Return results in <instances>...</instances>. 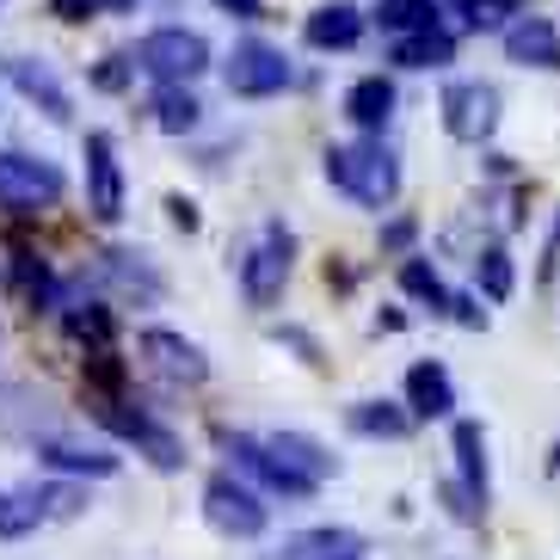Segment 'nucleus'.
Here are the masks:
<instances>
[{
  "instance_id": "f257e3e1",
  "label": "nucleus",
  "mask_w": 560,
  "mask_h": 560,
  "mask_svg": "<svg viewBox=\"0 0 560 560\" xmlns=\"http://www.w3.org/2000/svg\"><path fill=\"white\" fill-rule=\"evenodd\" d=\"M320 166H327L332 191L351 198V203H363V210H388V203L400 198V161H395V149H388L382 136L332 142V149L320 154Z\"/></svg>"
},
{
  "instance_id": "ea45409f",
  "label": "nucleus",
  "mask_w": 560,
  "mask_h": 560,
  "mask_svg": "<svg viewBox=\"0 0 560 560\" xmlns=\"http://www.w3.org/2000/svg\"><path fill=\"white\" fill-rule=\"evenodd\" d=\"M215 13H229V19H247V25H253V19H265L271 7H265V0H215Z\"/></svg>"
},
{
  "instance_id": "58836bf2",
  "label": "nucleus",
  "mask_w": 560,
  "mask_h": 560,
  "mask_svg": "<svg viewBox=\"0 0 560 560\" xmlns=\"http://www.w3.org/2000/svg\"><path fill=\"white\" fill-rule=\"evenodd\" d=\"M50 13L62 19V25H86V19H100L105 7L100 0H50Z\"/></svg>"
},
{
  "instance_id": "c03bdc74",
  "label": "nucleus",
  "mask_w": 560,
  "mask_h": 560,
  "mask_svg": "<svg viewBox=\"0 0 560 560\" xmlns=\"http://www.w3.org/2000/svg\"><path fill=\"white\" fill-rule=\"evenodd\" d=\"M0 499H7V493H0Z\"/></svg>"
},
{
  "instance_id": "2eb2a0df",
  "label": "nucleus",
  "mask_w": 560,
  "mask_h": 560,
  "mask_svg": "<svg viewBox=\"0 0 560 560\" xmlns=\"http://www.w3.org/2000/svg\"><path fill=\"white\" fill-rule=\"evenodd\" d=\"M32 456H37V468H44V475H74V480H112L117 468H124V456H117V450L74 444V438H62V431L37 438Z\"/></svg>"
},
{
  "instance_id": "c756f323",
  "label": "nucleus",
  "mask_w": 560,
  "mask_h": 560,
  "mask_svg": "<svg viewBox=\"0 0 560 560\" xmlns=\"http://www.w3.org/2000/svg\"><path fill=\"white\" fill-rule=\"evenodd\" d=\"M400 290H407V296H419L431 314L450 308V290H444V278H438V265L419 259V253H407V259H400Z\"/></svg>"
},
{
  "instance_id": "c9c22d12",
  "label": "nucleus",
  "mask_w": 560,
  "mask_h": 560,
  "mask_svg": "<svg viewBox=\"0 0 560 560\" xmlns=\"http://www.w3.org/2000/svg\"><path fill=\"white\" fill-rule=\"evenodd\" d=\"M412 241H419V222H412V215L382 222V253H412Z\"/></svg>"
},
{
  "instance_id": "f03ea898",
  "label": "nucleus",
  "mask_w": 560,
  "mask_h": 560,
  "mask_svg": "<svg viewBox=\"0 0 560 560\" xmlns=\"http://www.w3.org/2000/svg\"><path fill=\"white\" fill-rule=\"evenodd\" d=\"M93 425L100 431H112L117 444H130L136 456L149 462V468H161V475H179L185 468V438L173 425H166L161 412H149V407H136L130 395H117V400H93Z\"/></svg>"
},
{
  "instance_id": "1a4fd4ad",
  "label": "nucleus",
  "mask_w": 560,
  "mask_h": 560,
  "mask_svg": "<svg viewBox=\"0 0 560 560\" xmlns=\"http://www.w3.org/2000/svg\"><path fill=\"white\" fill-rule=\"evenodd\" d=\"M296 81V68L278 44H265V37H241L229 56H222V86H229L234 100H278L283 86Z\"/></svg>"
},
{
  "instance_id": "6ab92c4d",
  "label": "nucleus",
  "mask_w": 560,
  "mask_h": 560,
  "mask_svg": "<svg viewBox=\"0 0 560 560\" xmlns=\"http://www.w3.org/2000/svg\"><path fill=\"white\" fill-rule=\"evenodd\" d=\"M358 37H363V13L351 0H327V7H314L302 19V44L308 50H351Z\"/></svg>"
},
{
  "instance_id": "412c9836",
  "label": "nucleus",
  "mask_w": 560,
  "mask_h": 560,
  "mask_svg": "<svg viewBox=\"0 0 560 560\" xmlns=\"http://www.w3.org/2000/svg\"><path fill=\"white\" fill-rule=\"evenodd\" d=\"M56 320H62V332H68V339H74L81 351L117 346V314L105 308V302H93V290H86V296H74L62 314H56Z\"/></svg>"
},
{
  "instance_id": "9b49d317",
  "label": "nucleus",
  "mask_w": 560,
  "mask_h": 560,
  "mask_svg": "<svg viewBox=\"0 0 560 560\" xmlns=\"http://www.w3.org/2000/svg\"><path fill=\"white\" fill-rule=\"evenodd\" d=\"M136 358L149 363L166 388H203L210 382V358H203L198 339H185L173 327H142L136 332Z\"/></svg>"
},
{
  "instance_id": "b1692460",
  "label": "nucleus",
  "mask_w": 560,
  "mask_h": 560,
  "mask_svg": "<svg viewBox=\"0 0 560 560\" xmlns=\"http://www.w3.org/2000/svg\"><path fill=\"white\" fill-rule=\"evenodd\" d=\"M388 62H395V68H444V62H456V37H450L444 25L400 32L395 44H388Z\"/></svg>"
},
{
  "instance_id": "a878e982",
  "label": "nucleus",
  "mask_w": 560,
  "mask_h": 560,
  "mask_svg": "<svg viewBox=\"0 0 560 560\" xmlns=\"http://www.w3.org/2000/svg\"><path fill=\"white\" fill-rule=\"evenodd\" d=\"M283 555L296 560H332V555H363V536L358 529H302L283 542Z\"/></svg>"
},
{
  "instance_id": "7c9ffc66",
  "label": "nucleus",
  "mask_w": 560,
  "mask_h": 560,
  "mask_svg": "<svg viewBox=\"0 0 560 560\" xmlns=\"http://www.w3.org/2000/svg\"><path fill=\"white\" fill-rule=\"evenodd\" d=\"M475 283H480V296H487V302H505L511 283H517V271H511V253H505V247H480V253H475Z\"/></svg>"
},
{
  "instance_id": "a211bd4d",
  "label": "nucleus",
  "mask_w": 560,
  "mask_h": 560,
  "mask_svg": "<svg viewBox=\"0 0 560 560\" xmlns=\"http://www.w3.org/2000/svg\"><path fill=\"white\" fill-rule=\"evenodd\" d=\"M407 407L412 419L425 425V419H450L456 412V382H450V370L438 358H419L407 370Z\"/></svg>"
},
{
  "instance_id": "ddd939ff",
  "label": "nucleus",
  "mask_w": 560,
  "mask_h": 560,
  "mask_svg": "<svg viewBox=\"0 0 560 560\" xmlns=\"http://www.w3.org/2000/svg\"><path fill=\"white\" fill-rule=\"evenodd\" d=\"M93 278H100L117 302H130V308H161L166 302V278H161V265H154L149 253L105 247L100 259H93Z\"/></svg>"
},
{
  "instance_id": "7ed1b4c3",
  "label": "nucleus",
  "mask_w": 560,
  "mask_h": 560,
  "mask_svg": "<svg viewBox=\"0 0 560 560\" xmlns=\"http://www.w3.org/2000/svg\"><path fill=\"white\" fill-rule=\"evenodd\" d=\"M86 511V480L74 475H50L32 480V487H13L0 499V542H19V536H37L44 524H74Z\"/></svg>"
},
{
  "instance_id": "79ce46f5",
  "label": "nucleus",
  "mask_w": 560,
  "mask_h": 560,
  "mask_svg": "<svg viewBox=\"0 0 560 560\" xmlns=\"http://www.w3.org/2000/svg\"><path fill=\"white\" fill-rule=\"evenodd\" d=\"M105 13H136V7H142V0H100Z\"/></svg>"
},
{
  "instance_id": "f3484780",
  "label": "nucleus",
  "mask_w": 560,
  "mask_h": 560,
  "mask_svg": "<svg viewBox=\"0 0 560 560\" xmlns=\"http://www.w3.org/2000/svg\"><path fill=\"white\" fill-rule=\"evenodd\" d=\"M505 56L524 68H548V74H560V32L548 25L542 13H517L505 25Z\"/></svg>"
},
{
  "instance_id": "0eeeda50",
  "label": "nucleus",
  "mask_w": 560,
  "mask_h": 560,
  "mask_svg": "<svg viewBox=\"0 0 560 560\" xmlns=\"http://www.w3.org/2000/svg\"><path fill=\"white\" fill-rule=\"evenodd\" d=\"M136 68H142V81L166 86V81H198L203 68H210V37L191 32V25H154V32L136 37Z\"/></svg>"
},
{
  "instance_id": "473e14b6",
  "label": "nucleus",
  "mask_w": 560,
  "mask_h": 560,
  "mask_svg": "<svg viewBox=\"0 0 560 560\" xmlns=\"http://www.w3.org/2000/svg\"><path fill=\"white\" fill-rule=\"evenodd\" d=\"M136 74H142V68H136V56H100V62L86 68V86H93V93H130L136 86Z\"/></svg>"
},
{
  "instance_id": "72a5a7b5",
  "label": "nucleus",
  "mask_w": 560,
  "mask_h": 560,
  "mask_svg": "<svg viewBox=\"0 0 560 560\" xmlns=\"http://www.w3.org/2000/svg\"><path fill=\"white\" fill-rule=\"evenodd\" d=\"M438 499L450 505V517H456V524H480V517H487V499H480L462 475H456V480H444V487H438Z\"/></svg>"
},
{
  "instance_id": "aec40b11",
  "label": "nucleus",
  "mask_w": 560,
  "mask_h": 560,
  "mask_svg": "<svg viewBox=\"0 0 560 560\" xmlns=\"http://www.w3.org/2000/svg\"><path fill=\"white\" fill-rule=\"evenodd\" d=\"M395 81L388 74H363V81H351L346 86V117L358 124L363 136H382L388 130V117H395Z\"/></svg>"
},
{
  "instance_id": "bb28decb",
  "label": "nucleus",
  "mask_w": 560,
  "mask_h": 560,
  "mask_svg": "<svg viewBox=\"0 0 560 560\" xmlns=\"http://www.w3.org/2000/svg\"><path fill=\"white\" fill-rule=\"evenodd\" d=\"M86 395H93V400H117V395H130V363L117 358V346L86 351Z\"/></svg>"
},
{
  "instance_id": "e433bc0d",
  "label": "nucleus",
  "mask_w": 560,
  "mask_h": 560,
  "mask_svg": "<svg viewBox=\"0 0 560 560\" xmlns=\"http://www.w3.org/2000/svg\"><path fill=\"white\" fill-rule=\"evenodd\" d=\"M166 222H173L179 234H198L203 229V210L191 198H179V191H173V198H166Z\"/></svg>"
},
{
  "instance_id": "2f4dec72",
  "label": "nucleus",
  "mask_w": 560,
  "mask_h": 560,
  "mask_svg": "<svg viewBox=\"0 0 560 560\" xmlns=\"http://www.w3.org/2000/svg\"><path fill=\"white\" fill-rule=\"evenodd\" d=\"M456 13L475 25V32H505L517 13H529V0H456Z\"/></svg>"
},
{
  "instance_id": "4be33fe9",
  "label": "nucleus",
  "mask_w": 560,
  "mask_h": 560,
  "mask_svg": "<svg viewBox=\"0 0 560 560\" xmlns=\"http://www.w3.org/2000/svg\"><path fill=\"white\" fill-rule=\"evenodd\" d=\"M412 425H419L412 407H395V400H351V407H346V431H358V438H382V444H395V438H407Z\"/></svg>"
},
{
  "instance_id": "9d476101",
  "label": "nucleus",
  "mask_w": 560,
  "mask_h": 560,
  "mask_svg": "<svg viewBox=\"0 0 560 560\" xmlns=\"http://www.w3.org/2000/svg\"><path fill=\"white\" fill-rule=\"evenodd\" d=\"M81 185H86V215L117 229L124 222V198H130V185H124V161H117V136L112 130H86L81 142Z\"/></svg>"
},
{
  "instance_id": "a19ab883",
  "label": "nucleus",
  "mask_w": 560,
  "mask_h": 560,
  "mask_svg": "<svg viewBox=\"0 0 560 560\" xmlns=\"http://www.w3.org/2000/svg\"><path fill=\"white\" fill-rule=\"evenodd\" d=\"M555 259H560V215H555V234H548V259H542V278L555 271Z\"/></svg>"
},
{
  "instance_id": "f704fd0d",
  "label": "nucleus",
  "mask_w": 560,
  "mask_h": 560,
  "mask_svg": "<svg viewBox=\"0 0 560 560\" xmlns=\"http://www.w3.org/2000/svg\"><path fill=\"white\" fill-rule=\"evenodd\" d=\"M271 339H278V346H290V351H296V358L308 363L314 376L327 370V351H320V339H314L308 327H296V320H283V327H271Z\"/></svg>"
},
{
  "instance_id": "423d86ee",
  "label": "nucleus",
  "mask_w": 560,
  "mask_h": 560,
  "mask_svg": "<svg viewBox=\"0 0 560 560\" xmlns=\"http://www.w3.org/2000/svg\"><path fill=\"white\" fill-rule=\"evenodd\" d=\"M203 524L215 536H229V542H259L271 529V505L241 468H222V475L203 480Z\"/></svg>"
},
{
  "instance_id": "6e6552de",
  "label": "nucleus",
  "mask_w": 560,
  "mask_h": 560,
  "mask_svg": "<svg viewBox=\"0 0 560 560\" xmlns=\"http://www.w3.org/2000/svg\"><path fill=\"white\" fill-rule=\"evenodd\" d=\"M62 191H68V179H62V166H56V161H44V154H19V149H0V215L25 222V215L62 203Z\"/></svg>"
},
{
  "instance_id": "5701e85b",
  "label": "nucleus",
  "mask_w": 560,
  "mask_h": 560,
  "mask_svg": "<svg viewBox=\"0 0 560 560\" xmlns=\"http://www.w3.org/2000/svg\"><path fill=\"white\" fill-rule=\"evenodd\" d=\"M149 117H154V130H166V136H191L203 124V105L191 93V81H166V86H154Z\"/></svg>"
},
{
  "instance_id": "dca6fc26",
  "label": "nucleus",
  "mask_w": 560,
  "mask_h": 560,
  "mask_svg": "<svg viewBox=\"0 0 560 560\" xmlns=\"http://www.w3.org/2000/svg\"><path fill=\"white\" fill-rule=\"evenodd\" d=\"M56 431V400L37 395V388H19V382H0V438L7 444H25L32 450L37 438Z\"/></svg>"
},
{
  "instance_id": "39448f33",
  "label": "nucleus",
  "mask_w": 560,
  "mask_h": 560,
  "mask_svg": "<svg viewBox=\"0 0 560 560\" xmlns=\"http://www.w3.org/2000/svg\"><path fill=\"white\" fill-rule=\"evenodd\" d=\"M290 271H296V234L283 229V222H259L247 253L234 259V278H241L247 308H278L283 290H290Z\"/></svg>"
},
{
  "instance_id": "cd10ccee",
  "label": "nucleus",
  "mask_w": 560,
  "mask_h": 560,
  "mask_svg": "<svg viewBox=\"0 0 560 560\" xmlns=\"http://www.w3.org/2000/svg\"><path fill=\"white\" fill-rule=\"evenodd\" d=\"M271 444H278V450H283V456L296 462V468H302V475H308V480H320V487H327V480H332V475H339V462H332V456H327V450L314 444L308 431H271Z\"/></svg>"
},
{
  "instance_id": "37998d69",
  "label": "nucleus",
  "mask_w": 560,
  "mask_h": 560,
  "mask_svg": "<svg viewBox=\"0 0 560 560\" xmlns=\"http://www.w3.org/2000/svg\"><path fill=\"white\" fill-rule=\"evenodd\" d=\"M332 560H363V555H332Z\"/></svg>"
},
{
  "instance_id": "c85d7f7f",
  "label": "nucleus",
  "mask_w": 560,
  "mask_h": 560,
  "mask_svg": "<svg viewBox=\"0 0 560 560\" xmlns=\"http://www.w3.org/2000/svg\"><path fill=\"white\" fill-rule=\"evenodd\" d=\"M388 37L400 32H425V25H444L438 19V0H376V13H370Z\"/></svg>"
},
{
  "instance_id": "f8f14e48",
  "label": "nucleus",
  "mask_w": 560,
  "mask_h": 560,
  "mask_svg": "<svg viewBox=\"0 0 560 560\" xmlns=\"http://www.w3.org/2000/svg\"><path fill=\"white\" fill-rule=\"evenodd\" d=\"M0 81L13 86L32 112H44V124H74V93L56 74V62H44V56H0Z\"/></svg>"
},
{
  "instance_id": "4468645a",
  "label": "nucleus",
  "mask_w": 560,
  "mask_h": 560,
  "mask_svg": "<svg viewBox=\"0 0 560 560\" xmlns=\"http://www.w3.org/2000/svg\"><path fill=\"white\" fill-rule=\"evenodd\" d=\"M438 112H444V130L456 142H475V149L493 142V130H499V93L487 81H450Z\"/></svg>"
},
{
  "instance_id": "20e7f679",
  "label": "nucleus",
  "mask_w": 560,
  "mask_h": 560,
  "mask_svg": "<svg viewBox=\"0 0 560 560\" xmlns=\"http://www.w3.org/2000/svg\"><path fill=\"white\" fill-rule=\"evenodd\" d=\"M215 444H222V456H229V468H241V475L259 487V493L271 499H314L320 493V480H308L296 468V462L283 456L271 438H253V431H229V425H215Z\"/></svg>"
},
{
  "instance_id": "4c0bfd02",
  "label": "nucleus",
  "mask_w": 560,
  "mask_h": 560,
  "mask_svg": "<svg viewBox=\"0 0 560 560\" xmlns=\"http://www.w3.org/2000/svg\"><path fill=\"white\" fill-rule=\"evenodd\" d=\"M444 320H456V327H468V332H480L487 327V308H480L475 296H450V308H444Z\"/></svg>"
},
{
  "instance_id": "393cba45",
  "label": "nucleus",
  "mask_w": 560,
  "mask_h": 560,
  "mask_svg": "<svg viewBox=\"0 0 560 560\" xmlns=\"http://www.w3.org/2000/svg\"><path fill=\"white\" fill-rule=\"evenodd\" d=\"M450 444H456V475L468 480L480 499H493V480H487V431H480L475 419H456Z\"/></svg>"
}]
</instances>
